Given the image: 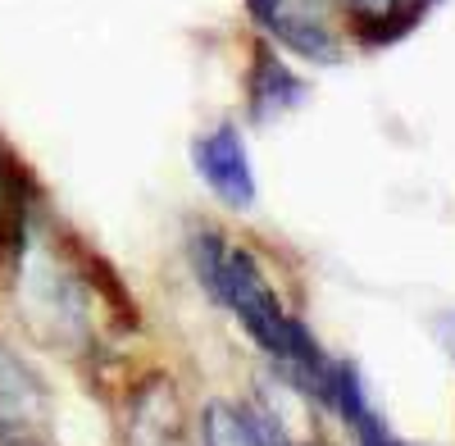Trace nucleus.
Segmentation results:
<instances>
[{"label":"nucleus","mask_w":455,"mask_h":446,"mask_svg":"<svg viewBox=\"0 0 455 446\" xmlns=\"http://www.w3.org/2000/svg\"><path fill=\"white\" fill-rule=\"evenodd\" d=\"M42 405L46 396H42V383L32 378V369L0 346V433H23L42 415Z\"/></svg>","instance_id":"20e7f679"},{"label":"nucleus","mask_w":455,"mask_h":446,"mask_svg":"<svg viewBox=\"0 0 455 446\" xmlns=\"http://www.w3.org/2000/svg\"><path fill=\"white\" fill-rule=\"evenodd\" d=\"M192 269H196L201 287L214 296L219 306H228L242 319V328L264 351H269L274 360H283V364H291V374H296L300 387H310L319 401H328L332 360L319 351L315 332L296 315L283 310L274 283L264 278L259 259L246 246H233L214 228H201V233H192Z\"/></svg>","instance_id":"f257e3e1"},{"label":"nucleus","mask_w":455,"mask_h":446,"mask_svg":"<svg viewBox=\"0 0 455 446\" xmlns=\"http://www.w3.org/2000/svg\"><path fill=\"white\" fill-rule=\"evenodd\" d=\"M300 96H306V83H300L269 46H259L255 51V73H251V109H255V119L283 115V109L300 105Z\"/></svg>","instance_id":"423d86ee"},{"label":"nucleus","mask_w":455,"mask_h":446,"mask_svg":"<svg viewBox=\"0 0 455 446\" xmlns=\"http://www.w3.org/2000/svg\"><path fill=\"white\" fill-rule=\"evenodd\" d=\"M192 160L196 173L205 178V187L233 210H251L255 205V173H251V155L246 141L233 123H219L214 132L192 141Z\"/></svg>","instance_id":"f03ea898"},{"label":"nucleus","mask_w":455,"mask_h":446,"mask_svg":"<svg viewBox=\"0 0 455 446\" xmlns=\"http://www.w3.org/2000/svg\"><path fill=\"white\" fill-rule=\"evenodd\" d=\"M132 446H182V410L173 383L150 378L132 401Z\"/></svg>","instance_id":"7ed1b4c3"},{"label":"nucleus","mask_w":455,"mask_h":446,"mask_svg":"<svg viewBox=\"0 0 455 446\" xmlns=\"http://www.w3.org/2000/svg\"><path fill=\"white\" fill-rule=\"evenodd\" d=\"M201 442L205 446H264L255 415H242L223 401H210L201 415Z\"/></svg>","instance_id":"0eeeda50"},{"label":"nucleus","mask_w":455,"mask_h":446,"mask_svg":"<svg viewBox=\"0 0 455 446\" xmlns=\"http://www.w3.org/2000/svg\"><path fill=\"white\" fill-rule=\"evenodd\" d=\"M360 446H410V442H396V437L383 428V419H378V424L360 428Z\"/></svg>","instance_id":"6e6552de"},{"label":"nucleus","mask_w":455,"mask_h":446,"mask_svg":"<svg viewBox=\"0 0 455 446\" xmlns=\"http://www.w3.org/2000/svg\"><path fill=\"white\" fill-rule=\"evenodd\" d=\"M446 342H451V351H455V315L446 319Z\"/></svg>","instance_id":"1a4fd4ad"},{"label":"nucleus","mask_w":455,"mask_h":446,"mask_svg":"<svg viewBox=\"0 0 455 446\" xmlns=\"http://www.w3.org/2000/svg\"><path fill=\"white\" fill-rule=\"evenodd\" d=\"M341 5L351 10L364 42L378 46V42H396V36H405L414 23L428 14V5H437V0H341Z\"/></svg>","instance_id":"39448f33"}]
</instances>
